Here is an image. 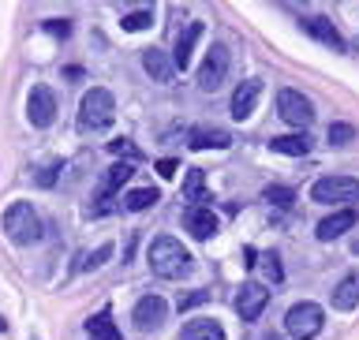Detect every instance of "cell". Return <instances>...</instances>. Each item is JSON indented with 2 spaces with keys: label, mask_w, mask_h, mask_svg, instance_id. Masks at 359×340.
<instances>
[{
  "label": "cell",
  "mask_w": 359,
  "mask_h": 340,
  "mask_svg": "<svg viewBox=\"0 0 359 340\" xmlns=\"http://www.w3.org/2000/svg\"><path fill=\"white\" fill-rule=\"evenodd\" d=\"M150 269L161 280H184L191 273V251L176 236H157L150 243Z\"/></svg>",
  "instance_id": "6da1fadb"
},
{
  "label": "cell",
  "mask_w": 359,
  "mask_h": 340,
  "mask_svg": "<svg viewBox=\"0 0 359 340\" xmlns=\"http://www.w3.org/2000/svg\"><path fill=\"white\" fill-rule=\"evenodd\" d=\"M0 224H4V236L11 243H19V247H30V243H38L41 240V217L34 213L30 202H11V206L4 210V217H0Z\"/></svg>",
  "instance_id": "7a4b0ae2"
},
{
  "label": "cell",
  "mask_w": 359,
  "mask_h": 340,
  "mask_svg": "<svg viewBox=\"0 0 359 340\" xmlns=\"http://www.w3.org/2000/svg\"><path fill=\"white\" fill-rule=\"evenodd\" d=\"M116 120V97L105 86H90L79 105V131H105Z\"/></svg>",
  "instance_id": "3957f363"
},
{
  "label": "cell",
  "mask_w": 359,
  "mask_h": 340,
  "mask_svg": "<svg viewBox=\"0 0 359 340\" xmlns=\"http://www.w3.org/2000/svg\"><path fill=\"white\" fill-rule=\"evenodd\" d=\"M311 198L322 206H337V202H359V179L355 176H322L311 184Z\"/></svg>",
  "instance_id": "277c9868"
},
{
  "label": "cell",
  "mask_w": 359,
  "mask_h": 340,
  "mask_svg": "<svg viewBox=\"0 0 359 340\" xmlns=\"http://www.w3.org/2000/svg\"><path fill=\"white\" fill-rule=\"evenodd\" d=\"M135 168L128 161H116L105 168V179L97 184V195H94V206H90V217H105V213L112 210V202H116V191L131 179Z\"/></svg>",
  "instance_id": "5b68a950"
},
{
  "label": "cell",
  "mask_w": 359,
  "mask_h": 340,
  "mask_svg": "<svg viewBox=\"0 0 359 340\" xmlns=\"http://www.w3.org/2000/svg\"><path fill=\"white\" fill-rule=\"evenodd\" d=\"M229 67H232L229 45L213 41V45H210V53H206V60H202V67H198V86L206 90V94L221 90V86H224V79H229Z\"/></svg>",
  "instance_id": "8992f818"
},
{
  "label": "cell",
  "mask_w": 359,
  "mask_h": 340,
  "mask_svg": "<svg viewBox=\"0 0 359 340\" xmlns=\"http://www.w3.org/2000/svg\"><path fill=\"white\" fill-rule=\"evenodd\" d=\"M322 322H325V314H322L318 303H296V307H288V314H285V329H288V336H296V340L318 336Z\"/></svg>",
  "instance_id": "52a82bcc"
},
{
  "label": "cell",
  "mask_w": 359,
  "mask_h": 340,
  "mask_svg": "<svg viewBox=\"0 0 359 340\" xmlns=\"http://www.w3.org/2000/svg\"><path fill=\"white\" fill-rule=\"evenodd\" d=\"M277 112L280 120L292 123V128H307V123L314 120V105L307 94H299V90H280L277 94Z\"/></svg>",
  "instance_id": "ba28073f"
},
{
  "label": "cell",
  "mask_w": 359,
  "mask_h": 340,
  "mask_svg": "<svg viewBox=\"0 0 359 340\" xmlns=\"http://www.w3.org/2000/svg\"><path fill=\"white\" fill-rule=\"evenodd\" d=\"M165 318H168V303L161 299V296H142L139 303H135V311H131V322H135V329L139 333H157L165 325Z\"/></svg>",
  "instance_id": "9c48e42d"
},
{
  "label": "cell",
  "mask_w": 359,
  "mask_h": 340,
  "mask_svg": "<svg viewBox=\"0 0 359 340\" xmlns=\"http://www.w3.org/2000/svg\"><path fill=\"white\" fill-rule=\"evenodd\" d=\"M266 303H269V288H262L258 280H247V285H240V292H236L232 307L240 314V322H258V314L266 311Z\"/></svg>",
  "instance_id": "30bf717a"
},
{
  "label": "cell",
  "mask_w": 359,
  "mask_h": 340,
  "mask_svg": "<svg viewBox=\"0 0 359 340\" xmlns=\"http://www.w3.org/2000/svg\"><path fill=\"white\" fill-rule=\"evenodd\" d=\"M27 120L34 123V128H49V123L56 120V97H53V90L38 83V86H30V97H27Z\"/></svg>",
  "instance_id": "8fae6325"
},
{
  "label": "cell",
  "mask_w": 359,
  "mask_h": 340,
  "mask_svg": "<svg viewBox=\"0 0 359 340\" xmlns=\"http://www.w3.org/2000/svg\"><path fill=\"white\" fill-rule=\"evenodd\" d=\"M184 229L195 236V240H213V236H217V213L210 206H187L184 210Z\"/></svg>",
  "instance_id": "7c38bea8"
},
{
  "label": "cell",
  "mask_w": 359,
  "mask_h": 340,
  "mask_svg": "<svg viewBox=\"0 0 359 340\" xmlns=\"http://www.w3.org/2000/svg\"><path fill=\"white\" fill-rule=\"evenodd\" d=\"M258 97H262V79H243V83L236 86V94H232V116L247 120L255 112Z\"/></svg>",
  "instance_id": "4fadbf2b"
},
{
  "label": "cell",
  "mask_w": 359,
  "mask_h": 340,
  "mask_svg": "<svg viewBox=\"0 0 359 340\" xmlns=\"http://www.w3.org/2000/svg\"><path fill=\"white\" fill-rule=\"evenodd\" d=\"M299 22H303V30H307L314 41L330 45L333 53H344V38H341V30H337L325 15H307V19H299Z\"/></svg>",
  "instance_id": "5bb4252c"
},
{
  "label": "cell",
  "mask_w": 359,
  "mask_h": 340,
  "mask_svg": "<svg viewBox=\"0 0 359 340\" xmlns=\"http://www.w3.org/2000/svg\"><path fill=\"white\" fill-rule=\"evenodd\" d=\"M187 146L191 150H229L232 146V135L224 131V128H191L187 131Z\"/></svg>",
  "instance_id": "9a60e30c"
},
{
  "label": "cell",
  "mask_w": 359,
  "mask_h": 340,
  "mask_svg": "<svg viewBox=\"0 0 359 340\" xmlns=\"http://www.w3.org/2000/svg\"><path fill=\"white\" fill-rule=\"evenodd\" d=\"M352 229H355V210H337V213H330V217L318 221L314 236H318L322 243H330V240H337V236H344V232H352Z\"/></svg>",
  "instance_id": "2e32d148"
},
{
  "label": "cell",
  "mask_w": 359,
  "mask_h": 340,
  "mask_svg": "<svg viewBox=\"0 0 359 340\" xmlns=\"http://www.w3.org/2000/svg\"><path fill=\"white\" fill-rule=\"evenodd\" d=\"M142 67H146V75H150L154 83H172V79H176L172 56L161 53V49H146L142 53Z\"/></svg>",
  "instance_id": "e0dca14e"
},
{
  "label": "cell",
  "mask_w": 359,
  "mask_h": 340,
  "mask_svg": "<svg viewBox=\"0 0 359 340\" xmlns=\"http://www.w3.org/2000/svg\"><path fill=\"white\" fill-rule=\"evenodd\" d=\"M202 38V22L198 19H191L184 34L176 38V49H172V64H176V72H184V67L191 64V49H195V41Z\"/></svg>",
  "instance_id": "ac0fdd59"
},
{
  "label": "cell",
  "mask_w": 359,
  "mask_h": 340,
  "mask_svg": "<svg viewBox=\"0 0 359 340\" xmlns=\"http://www.w3.org/2000/svg\"><path fill=\"white\" fill-rule=\"evenodd\" d=\"M269 150L273 154H285V157H307L311 154V139L307 135H277V139H269Z\"/></svg>",
  "instance_id": "d6986e66"
},
{
  "label": "cell",
  "mask_w": 359,
  "mask_h": 340,
  "mask_svg": "<svg viewBox=\"0 0 359 340\" xmlns=\"http://www.w3.org/2000/svg\"><path fill=\"white\" fill-rule=\"evenodd\" d=\"M180 340H224V329L213 318H195L180 329Z\"/></svg>",
  "instance_id": "ffe728a7"
},
{
  "label": "cell",
  "mask_w": 359,
  "mask_h": 340,
  "mask_svg": "<svg viewBox=\"0 0 359 340\" xmlns=\"http://www.w3.org/2000/svg\"><path fill=\"white\" fill-rule=\"evenodd\" d=\"M333 307L337 311H355L359 307V277H344L341 285L333 288Z\"/></svg>",
  "instance_id": "44dd1931"
},
{
  "label": "cell",
  "mask_w": 359,
  "mask_h": 340,
  "mask_svg": "<svg viewBox=\"0 0 359 340\" xmlns=\"http://www.w3.org/2000/svg\"><path fill=\"white\" fill-rule=\"evenodd\" d=\"M86 336H90V340H123L109 311H101V314H94V318L86 322Z\"/></svg>",
  "instance_id": "7402d4cb"
},
{
  "label": "cell",
  "mask_w": 359,
  "mask_h": 340,
  "mask_svg": "<svg viewBox=\"0 0 359 340\" xmlns=\"http://www.w3.org/2000/svg\"><path fill=\"white\" fill-rule=\"evenodd\" d=\"M184 195H187L191 206H206V172H202V168H191V172H187Z\"/></svg>",
  "instance_id": "603a6c76"
},
{
  "label": "cell",
  "mask_w": 359,
  "mask_h": 340,
  "mask_svg": "<svg viewBox=\"0 0 359 340\" xmlns=\"http://www.w3.org/2000/svg\"><path fill=\"white\" fill-rule=\"evenodd\" d=\"M157 198H161V191H154V187H135V191H128V195H123V210L142 213V210H150Z\"/></svg>",
  "instance_id": "cb8c5ba5"
},
{
  "label": "cell",
  "mask_w": 359,
  "mask_h": 340,
  "mask_svg": "<svg viewBox=\"0 0 359 340\" xmlns=\"http://www.w3.org/2000/svg\"><path fill=\"white\" fill-rule=\"evenodd\" d=\"M262 198H266V202H273V206H280V210H288L292 202H296L292 187H280V184H269V187L262 191Z\"/></svg>",
  "instance_id": "d4e9b609"
},
{
  "label": "cell",
  "mask_w": 359,
  "mask_h": 340,
  "mask_svg": "<svg viewBox=\"0 0 359 340\" xmlns=\"http://www.w3.org/2000/svg\"><path fill=\"white\" fill-rule=\"evenodd\" d=\"M150 22H154V11H150V8H142V11H131V15H123V19H120V27L135 34V30H146Z\"/></svg>",
  "instance_id": "484cf974"
},
{
  "label": "cell",
  "mask_w": 359,
  "mask_h": 340,
  "mask_svg": "<svg viewBox=\"0 0 359 340\" xmlns=\"http://www.w3.org/2000/svg\"><path fill=\"white\" fill-rule=\"evenodd\" d=\"M325 139H330V146H348L355 139V128H352V123H330Z\"/></svg>",
  "instance_id": "4316f807"
},
{
  "label": "cell",
  "mask_w": 359,
  "mask_h": 340,
  "mask_svg": "<svg viewBox=\"0 0 359 340\" xmlns=\"http://www.w3.org/2000/svg\"><path fill=\"white\" fill-rule=\"evenodd\" d=\"M109 150L116 154V157H128V161H142V150H135V146L128 139H116V142H109Z\"/></svg>",
  "instance_id": "83f0119b"
},
{
  "label": "cell",
  "mask_w": 359,
  "mask_h": 340,
  "mask_svg": "<svg viewBox=\"0 0 359 340\" xmlns=\"http://www.w3.org/2000/svg\"><path fill=\"white\" fill-rule=\"evenodd\" d=\"M109 254H112V243H101L94 254H86V258H83V266H79V269H97V266H105V258H109Z\"/></svg>",
  "instance_id": "f1b7e54d"
},
{
  "label": "cell",
  "mask_w": 359,
  "mask_h": 340,
  "mask_svg": "<svg viewBox=\"0 0 359 340\" xmlns=\"http://www.w3.org/2000/svg\"><path fill=\"white\" fill-rule=\"evenodd\" d=\"M262 266H266V273H269V280H273V285H280V280H285V269H280V258L269 251L266 258H262Z\"/></svg>",
  "instance_id": "f546056e"
},
{
  "label": "cell",
  "mask_w": 359,
  "mask_h": 340,
  "mask_svg": "<svg viewBox=\"0 0 359 340\" xmlns=\"http://www.w3.org/2000/svg\"><path fill=\"white\" fill-rule=\"evenodd\" d=\"M202 303H210V292H191V296H184V299L176 303V307H180V314H184L191 307H202Z\"/></svg>",
  "instance_id": "4dcf8cb0"
},
{
  "label": "cell",
  "mask_w": 359,
  "mask_h": 340,
  "mask_svg": "<svg viewBox=\"0 0 359 340\" xmlns=\"http://www.w3.org/2000/svg\"><path fill=\"white\" fill-rule=\"evenodd\" d=\"M45 30L56 34V38H67V34H72V27H67V19H45Z\"/></svg>",
  "instance_id": "1f68e13d"
},
{
  "label": "cell",
  "mask_w": 359,
  "mask_h": 340,
  "mask_svg": "<svg viewBox=\"0 0 359 340\" xmlns=\"http://www.w3.org/2000/svg\"><path fill=\"white\" fill-rule=\"evenodd\" d=\"M176 168H180V165L172 161V157H165V161H157V172H161L165 179H172V176H176Z\"/></svg>",
  "instance_id": "d6a6232c"
},
{
  "label": "cell",
  "mask_w": 359,
  "mask_h": 340,
  "mask_svg": "<svg viewBox=\"0 0 359 340\" xmlns=\"http://www.w3.org/2000/svg\"><path fill=\"white\" fill-rule=\"evenodd\" d=\"M4 329H8V322H4V318H0V333H4Z\"/></svg>",
  "instance_id": "836d02e7"
},
{
  "label": "cell",
  "mask_w": 359,
  "mask_h": 340,
  "mask_svg": "<svg viewBox=\"0 0 359 340\" xmlns=\"http://www.w3.org/2000/svg\"><path fill=\"white\" fill-rule=\"evenodd\" d=\"M352 251H355V254H359V240H355V243H352Z\"/></svg>",
  "instance_id": "e575fe53"
},
{
  "label": "cell",
  "mask_w": 359,
  "mask_h": 340,
  "mask_svg": "<svg viewBox=\"0 0 359 340\" xmlns=\"http://www.w3.org/2000/svg\"><path fill=\"white\" fill-rule=\"evenodd\" d=\"M266 340H277V336H266Z\"/></svg>",
  "instance_id": "d590c367"
}]
</instances>
